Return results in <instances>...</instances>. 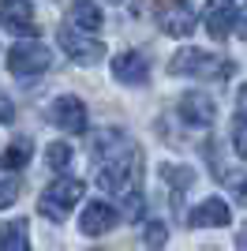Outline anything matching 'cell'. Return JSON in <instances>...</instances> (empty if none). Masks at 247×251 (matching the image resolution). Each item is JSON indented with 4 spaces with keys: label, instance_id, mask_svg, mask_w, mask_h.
Masks as SVG:
<instances>
[{
    "label": "cell",
    "instance_id": "obj_2",
    "mask_svg": "<svg viewBox=\"0 0 247 251\" xmlns=\"http://www.w3.org/2000/svg\"><path fill=\"white\" fill-rule=\"evenodd\" d=\"M173 75H191V79H228L236 72V64L217 56V52H206V49H180L169 64Z\"/></svg>",
    "mask_w": 247,
    "mask_h": 251
},
{
    "label": "cell",
    "instance_id": "obj_11",
    "mask_svg": "<svg viewBox=\"0 0 247 251\" xmlns=\"http://www.w3.org/2000/svg\"><path fill=\"white\" fill-rule=\"evenodd\" d=\"M113 75H116V83H124V86H143L150 79V56L143 49L120 52L113 60Z\"/></svg>",
    "mask_w": 247,
    "mask_h": 251
},
{
    "label": "cell",
    "instance_id": "obj_19",
    "mask_svg": "<svg viewBox=\"0 0 247 251\" xmlns=\"http://www.w3.org/2000/svg\"><path fill=\"white\" fill-rule=\"evenodd\" d=\"M143 244H146V251H161L165 244H169V229H165L161 221H150V225H146Z\"/></svg>",
    "mask_w": 247,
    "mask_h": 251
},
{
    "label": "cell",
    "instance_id": "obj_12",
    "mask_svg": "<svg viewBox=\"0 0 247 251\" xmlns=\"http://www.w3.org/2000/svg\"><path fill=\"white\" fill-rule=\"evenodd\" d=\"M116 221H120V214H116L113 202H90V206L82 210V218H79V229L86 232V236H101V232L116 229Z\"/></svg>",
    "mask_w": 247,
    "mask_h": 251
},
{
    "label": "cell",
    "instance_id": "obj_3",
    "mask_svg": "<svg viewBox=\"0 0 247 251\" xmlns=\"http://www.w3.org/2000/svg\"><path fill=\"white\" fill-rule=\"evenodd\" d=\"M79 199H82V180L60 176V180H52L49 188L41 191L38 210L49 221H64V218H72V210H75V202H79Z\"/></svg>",
    "mask_w": 247,
    "mask_h": 251
},
{
    "label": "cell",
    "instance_id": "obj_7",
    "mask_svg": "<svg viewBox=\"0 0 247 251\" xmlns=\"http://www.w3.org/2000/svg\"><path fill=\"white\" fill-rule=\"evenodd\" d=\"M56 42H60V49L68 52L75 64H98L105 56V45L94 42V38H86V34H82L79 26H72V23L56 30Z\"/></svg>",
    "mask_w": 247,
    "mask_h": 251
},
{
    "label": "cell",
    "instance_id": "obj_14",
    "mask_svg": "<svg viewBox=\"0 0 247 251\" xmlns=\"http://www.w3.org/2000/svg\"><path fill=\"white\" fill-rule=\"evenodd\" d=\"M68 23L79 26V30H101V8L94 4V0H72V8H68Z\"/></svg>",
    "mask_w": 247,
    "mask_h": 251
},
{
    "label": "cell",
    "instance_id": "obj_9",
    "mask_svg": "<svg viewBox=\"0 0 247 251\" xmlns=\"http://www.w3.org/2000/svg\"><path fill=\"white\" fill-rule=\"evenodd\" d=\"M0 26L19 38H38V19H34L30 0H0Z\"/></svg>",
    "mask_w": 247,
    "mask_h": 251
},
{
    "label": "cell",
    "instance_id": "obj_13",
    "mask_svg": "<svg viewBox=\"0 0 247 251\" xmlns=\"http://www.w3.org/2000/svg\"><path fill=\"white\" fill-rule=\"evenodd\" d=\"M187 225H191V229H206V225H217V229H221V225H228V206L221 199H202L187 214Z\"/></svg>",
    "mask_w": 247,
    "mask_h": 251
},
{
    "label": "cell",
    "instance_id": "obj_10",
    "mask_svg": "<svg viewBox=\"0 0 247 251\" xmlns=\"http://www.w3.org/2000/svg\"><path fill=\"white\" fill-rule=\"evenodd\" d=\"M176 113H180V120L191 124V127H210L217 105H214V98L202 94V90H187V94H180V101H176Z\"/></svg>",
    "mask_w": 247,
    "mask_h": 251
},
{
    "label": "cell",
    "instance_id": "obj_4",
    "mask_svg": "<svg viewBox=\"0 0 247 251\" xmlns=\"http://www.w3.org/2000/svg\"><path fill=\"white\" fill-rule=\"evenodd\" d=\"M49 64H52V52L45 49V42L26 38L23 45H11V52H8V72L19 75V79H34V75L49 72Z\"/></svg>",
    "mask_w": 247,
    "mask_h": 251
},
{
    "label": "cell",
    "instance_id": "obj_18",
    "mask_svg": "<svg viewBox=\"0 0 247 251\" xmlns=\"http://www.w3.org/2000/svg\"><path fill=\"white\" fill-rule=\"evenodd\" d=\"M161 176L169 180L176 191H184V188H191V184H195V173H191V169H184V165H161Z\"/></svg>",
    "mask_w": 247,
    "mask_h": 251
},
{
    "label": "cell",
    "instance_id": "obj_20",
    "mask_svg": "<svg viewBox=\"0 0 247 251\" xmlns=\"http://www.w3.org/2000/svg\"><path fill=\"white\" fill-rule=\"evenodd\" d=\"M15 195H19V184L11 176H0V210H8L15 202Z\"/></svg>",
    "mask_w": 247,
    "mask_h": 251
},
{
    "label": "cell",
    "instance_id": "obj_1",
    "mask_svg": "<svg viewBox=\"0 0 247 251\" xmlns=\"http://www.w3.org/2000/svg\"><path fill=\"white\" fill-rule=\"evenodd\" d=\"M90 157H94V165H98V184H101L105 191L135 188L143 157H139V147L124 135L120 127L98 131V135H94V147H90Z\"/></svg>",
    "mask_w": 247,
    "mask_h": 251
},
{
    "label": "cell",
    "instance_id": "obj_8",
    "mask_svg": "<svg viewBox=\"0 0 247 251\" xmlns=\"http://www.w3.org/2000/svg\"><path fill=\"white\" fill-rule=\"evenodd\" d=\"M157 26L165 34H173V38H187V34L195 30V11L187 0H157Z\"/></svg>",
    "mask_w": 247,
    "mask_h": 251
},
{
    "label": "cell",
    "instance_id": "obj_6",
    "mask_svg": "<svg viewBox=\"0 0 247 251\" xmlns=\"http://www.w3.org/2000/svg\"><path fill=\"white\" fill-rule=\"evenodd\" d=\"M45 116H49V124H56L60 131H68V135L86 131V105H82V98H75V94L52 98L49 109H45Z\"/></svg>",
    "mask_w": 247,
    "mask_h": 251
},
{
    "label": "cell",
    "instance_id": "obj_15",
    "mask_svg": "<svg viewBox=\"0 0 247 251\" xmlns=\"http://www.w3.org/2000/svg\"><path fill=\"white\" fill-rule=\"evenodd\" d=\"M0 251H30V240H26V221L11 218L0 225Z\"/></svg>",
    "mask_w": 247,
    "mask_h": 251
},
{
    "label": "cell",
    "instance_id": "obj_21",
    "mask_svg": "<svg viewBox=\"0 0 247 251\" xmlns=\"http://www.w3.org/2000/svg\"><path fill=\"white\" fill-rule=\"evenodd\" d=\"M11 120H15V105L8 94H0V124H11Z\"/></svg>",
    "mask_w": 247,
    "mask_h": 251
},
{
    "label": "cell",
    "instance_id": "obj_17",
    "mask_svg": "<svg viewBox=\"0 0 247 251\" xmlns=\"http://www.w3.org/2000/svg\"><path fill=\"white\" fill-rule=\"evenodd\" d=\"M45 161H49L52 173H64V169L72 165V143H52V147L45 150Z\"/></svg>",
    "mask_w": 247,
    "mask_h": 251
},
{
    "label": "cell",
    "instance_id": "obj_16",
    "mask_svg": "<svg viewBox=\"0 0 247 251\" xmlns=\"http://www.w3.org/2000/svg\"><path fill=\"white\" fill-rule=\"evenodd\" d=\"M30 154H34V143H30V139H15V143L0 154V169H4V173H19V169H26Z\"/></svg>",
    "mask_w": 247,
    "mask_h": 251
},
{
    "label": "cell",
    "instance_id": "obj_5",
    "mask_svg": "<svg viewBox=\"0 0 247 251\" xmlns=\"http://www.w3.org/2000/svg\"><path fill=\"white\" fill-rule=\"evenodd\" d=\"M240 23H244V15H240L236 0H206L202 26H206V34H210L214 42H225L232 30H240Z\"/></svg>",
    "mask_w": 247,
    "mask_h": 251
}]
</instances>
